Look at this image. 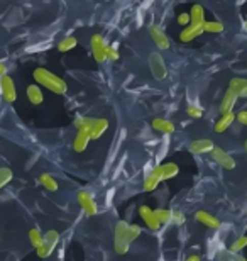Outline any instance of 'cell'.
Masks as SVG:
<instances>
[{"label": "cell", "mask_w": 247, "mask_h": 261, "mask_svg": "<svg viewBox=\"0 0 247 261\" xmlns=\"http://www.w3.org/2000/svg\"><path fill=\"white\" fill-rule=\"evenodd\" d=\"M33 76L39 87L48 88L49 92L56 93V95H63V93L68 92V83L61 76H58L56 73L46 70V68H36L33 71Z\"/></svg>", "instance_id": "1"}, {"label": "cell", "mask_w": 247, "mask_h": 261, "mask_svg": "<svg viewBox=\"0 0 247 261\" xmlns=\"http://www.w3.org/2000/svg\"><path fill=\"white\" fill-rule=\"evenodd\" d=\"M129 222L119 221L115 224V232H114V249L117 254H125L130 248L129 241Z\"/></svg>", "instance_id": "2"}, {"label": "cell", "mask_w": 247, "mask_h": 261, "mask_svg": "<svg viewBox=\"0 0 247 261\" xmlns=\"http://www.w3.org/2000/svg\"><path fill=\"white\" fill-rule=\"evenodd\" d=\"M60 232L54 231V229H51V231L44 232V239H43V244L36 249V254H38L39 258H48L52 254V251L56 249L58 243H60Z\"/></svg>", "instance_id": "3"}, {"label": "cell", "mask_w": 247, "mask_h": 261, "mask_svg": "<svg viewBox=\"0 0 247 261\" xmlns=\"http://www.w3.org/2000/svg\"><path fill=\"white\" fill-rule=\"evenodd\" d=\"M148 63H149V68H151L152 76H154L157 82L166 80V76H168V68H166L164 58L161 56V53H157V51H154V53H151V55H149V58H148Z\"/></svg>", "instance_id": "4"}, {"label": "cell", "mask_w": 247, "mask_h": 261, "mask_svg": "<svg viewBox=\"0 0 247 261\" xmlns=\"http://www.w3.org/2000/svg\"><path fill=\"white\" fill-rule=\"evenodd\" d=\"M90 46H92L93 58H95L97 63H105L108 60V44L105 43L103 36L93 34L90 39Z\"/></svg>", "instance_id": "5"}, {"label": "cell", "mask_w": 247, "mask_h": 261, "mask_svg": "<svg viewBox=\"0 0 247 261\" xmlns=\"http://www.w3.org/2000/svg\"><path fill=\"white\" fill-rule=\"evenodd\" d=\"M76 200H78V203H80V207L83 208V212H85L87 216H97V214H98V205H97L95 198H93V195L90 194V192H87V190L78 192Z\"/></svg>", "instance_id": "6"}, {"label": "cell", "mask_w": 247, "mask_h": 261, "mask_svg": "<svg viewBox=\"0 0 247 261\" xmlns=\"http://www.w3.org/2000/svg\"><path fill=\"white\" fill-rule=\"evenodd\" d=\"M0 92H2L4 100L7 103H14L17 100V90H15V83L9 75L0 76Z\"/></svg>", "instance_id": "7"}, {"label": "cell", "mask_w": 247, "mask_h": 261, "mask_svg": "<svg viewBox=\"0 0 247 261\" xmlns=\"http://www.w3.org/2000/svg\"><path fill=\"white\" fill-rule=\"evenodd\" d=\"M162 181V171H161V165L157 166H152L149 171H146V176H144V192H152L157 189V185H159Z\"/></svg>", "instance_id": "8"}, {"label": "cell", "mask_w": 247, "mask_h": 261, "mask_svg": "<svg viewBox=\"0 0 247 261\" xmlns=\"http://www.w3.org/2000/svg\"><path fill=\"white\" fill-rule=\"evenodd\" d=\"M149 34H151L152 41H154V44H156L157 49H161V51L170 49L171 41H170V38H168L166 33L161 28H157V25H151V28H149Z\"/></svg>", "instance_id": "9"}, {"label": "cell", "mask_w": 247, "mask_h": 261, "mask_svg": "<svg viewBox=\"0 0 247 261\" xmlns=\"http://www.w3.org/2000/svg\"><path fill=\"white\" fill-rule=\"evenodd\" d=\"M139 216L151 231H157V229L161 227V222L156 216V211H152L149 205H141L139 207Z\"/></svg>", "instance_id": "10"}, {"label": "cell", "mask_w": 247, "mask_h": 261, "mask_svg": "<svg viewBox=\"0 0 247 261\" xmlns=\"http://www.w3.org/2000/svg\"><path fill=\"white\" fill-rule=\"evenodd\" d=\"M212 158L215 160V163H218L224 170H234L235 168V160L230 156L227 151H224L222 148L215 146L212 151Z\"/></svg>", "instance_id": "11"}, {"label": "cell", "mask_w": 247, "mask_h": 261, "mask_svg": "<svg viewBox=\"0 0 247 261\" xmlns=\"http://www.w3.org/2000/svg\"><path fill=\"white\" fill-rule=\"evenodd\" d=\"M203 33H205L203 24H190V25H186V28L181 31L180 39L183 41V43H190V41L198 38V36H202Z\"/></svg>", "instance_id": "12"}, {"label": "cell", "mask_w": 247, "mask_h": 261, "mask_svg": "<svg viewBox=\"0 0 247 261\" xmlns=\"http://www.w3.org/2000/svg\"><path fill=\"white\" fill-rule=\"evenodd\" d=\"M90 141H92V136L87 129H78L75 141H73V149H75L76 153H83Z\"/></svg>", "instance_id": "13"}, {"label": "cell", "mask_w": 247, "mask_h": 261, "mask_svg": "<svg viewBox=\"0 0 247 261\" xmlns=\"http://www.w3.org/2000/svg\"><path fill=\"white\" fill-rule=\"evenodd\" d=\"M215 148V144L210 139H195L190 143V151L193 154H205V153H212Z\"/></svg>", "instance_id": "14"}, {"label": "cell", "mask_w": 247, "mask_h": 261, "mask_svg": "<svg viewBox=\"0 0 247 261\" xmlns=\"http://www.w3.org/2000/svg\"><path fill=\"white\" fill-rule=\"evenodd\" d=\"M237 92L232 90V88H229L227 92H225V95L222 98V103H220V112L222 114H229V112H232L234 111V107H235V102H237Z\"/></svg>", "instance_id": "15"}, {"label": "cell", "mask_w": 247, "mask_h": 261, "mask_svg": "<svg viewBox=\"0 0 247 261\" xmlns=\"http://www.w3.org/2000/svg\"><path fill=\"white\" fill-rule=\"evenodd\" d=\"M195 217L202 226H207L208 229H218L220 226H222L218 219L215 216H212V214H208L207 211H197Z\"/></svg>", "instance_id": "16"}, {"label": "cell", "mask_w": 247, "mask_h": 261, "mask_svg": "<svg viewBox=\"0 0 247 261\" xmlns=\"http://www.w3.org/2000/svg\"><path fill=\"white\" fill-rule=\"evenodd\" d=\"M107 129H108V121L105 117L92 119V126H90V136H92V139L102 138Z\"/></svg>", "instance_id": "17"}, {"label": "cell", "mask_w": 247, "mask_h": 261, "mask_svg": "<svg viewBox=\"0 0 247 261\" xmlns=\"http://www.w3.org/2000/svg\"><path fill=\"white\" fill-rule=\"evenodd\" d=\"M152 129L157 130V133L161 134H166L170 136L175 133V124H173L171 121H168V119H162V117H156L154 121H152Z\"/></svg>", "instance_id": "18"}, {"label": "cell", "mask_w": 247, "mask_h": 261, "mask_svg": "<svg viewBox=\"0 0 247 261\" xmlns=\"http://www.w3.org/2000/svg\"><path fill=\"white\" fill-rule=\"evenodd\" d=\"M237 119L234 112H229V114H222V117L218 119L217 122H215V133H225L230 126H232V122Z\"/></svg>", "instance_id": "19"}, {"label": "cell", "mask_w": 247, "mask_h": 261, "mask_svg": "<svg viewBox=\"0 0 247 261\" xmlns=\"http://www.w3.org/2000/svg\"><path fill=\"white\" fill-rule=\"evenodd\" d=\"M28 98L33 106H41L44 102V93L41 90V87L36 83V85H29L28 87Z\"/></svg>", "instance_id": "20"}, {"label": "cell", "mask_w": 247, "mask_h": 261, "mask_svg": "<svg viewBox=\"0 0 247 261\" xmlns=\"http://www.w3.org/2000/svg\"><path fill=\"white\" fill-rule=\"evenodd\" d=\"M191 24H205V9L200 4H195L190 10Z\"/></svg>", "instance_id": "21"}, {"label": "cell", "mask_w": 247, "mask_h": 261, "mask_svg": "<svg viewBox=\"0 0 247 261\" xmlns=\"http://www.w3.org/2000/svg\"><path fill=\"white\" fill-rule=\"evenodd\" d=\"M78 44V41L75 36H66L65 39H61L60 43H58V51H61V53H68V51L75 49Z\"/></svg>", "instance_id": "22"}, {"label": "cell", "mask_w": 247, "mask_h": 261, "mask_svg": "<svg viewBox=\"0 0 247 261\" xmlns=\"http://www.w3.org/2000/svg\"><path fill=\"white\" fill-rule=\"evenodd\" d=\"M161 171H162V180H170V178H175V176L180 173V168H178L176 163H164V165H161Z\"/></svg>", "instance_id": "23"}, {"label": "cell", "mask_w": 247, "mask_h": 261, "mask_svg": "<svg viewBox=\"0 0 247 261\" xmlns=\"http://www.w3.org/2000/svg\"><path fill=\"white\" fill-rule=\"evenodd\" d=\"M39 184L44 187L46 190H49V192H56L60 187H58V181L52 178V176L49 173H43L39 176Z\"/></svg>", "instance_id": "24"}, {"label": "cell", "mask_w": 247, "mask_h": 261, "mask_svg": "<svg viewBox=\"0 0 247 261\" xmlns=\"http://www.w3.org/2000/svg\"><path fill=\"white\" fill-rule=\"evenodd\" d=\"M156 216H157V219H159L161 226L173 224V211H170V208H157Z\"/></svg>", "instance_id": "25"}, {"label": "cell", "mask_w": 247, "mask_h": 261, "mask_svg": "<svg viewBox=\"0 0 247 261\" xmlns=\"http://www.w3.org/2000/svg\"><path fill=\"white\" fill-rule=\"evenodd\" d=\"M43 239H44V234L41 232L38 227H33L29 231V241H31V244H33L36 249H38L41 244H43Z\"/></svg>", "instance_id": "26"}, {"label": "cell", "mask_w": 247, "mask_h": 261, "mask_svg": "<svg viewBox=\"0 0 247 261\" xmlns=\"http://www.w3.org/2000/svg\"><path fill=\"white\" fill-rule=\"evenodd\" d=\"M14 178V171L7 168V166H4V168H0V190L4 189L5 185L9 184V181H12Z\"/></svg>", "instance_id": "27"}, {"label": "cell", "mask_w": 247, "mask_h": 261, "mask_svg": "<svg viewBox=\"0 0 247 261\" xmlns=\"http://www.w3.org/2000/svg\"><path fill=\"white\" fill-rule=\"evenodd\" d=\"M203 29H205V33L218 34V33H224V24L222 22H217V20H212V22H207V20H205Z\"/></svg>", "instance_id": "28"}, {"label": "cell", "mask_w": 247, "mask_h": 261, "mask_svg": "<svg viewBox=\"0 0 247 261\" xmlns=\"http://www.w3.org/2000/svg\"><path fill=\"white\" fill-rule=\"evenodd\" d=\"M245 85H247L245 78H232V80H230V87L229 88H232V90L237 92V95H240L242 90L245 88Z\"/></svg>", "instance_id": "29"}, {"label": "cell", "mask_w": 247, "mask_h": 261, "mask_svg": "<svg viewBox=\"0 0 247 261\" xmlns=\"http://www.w3.org/2000/svg\"><path fill=\"white\" fill-rule=\"evenodd\" d=\"M247 246V236H240L235 241L230 244V253H239Z\"/></svg>", "instance_id": "30"}, {"label": "cell", "mask_w": 247, "mask_h": 261, "mask_svg": "<svg viewBox=\"0 0 247 261\" xmlns=\"http://www.w3.org/2000/svg\"><path fill=\"white\" fill-rule=\"evenodd\" d=\"M186 114L191 119H202L203 117V109L200 106H197V103H191V106L186 107Z\"/></svg>", "instance_id": "31"}, {"label": "cell", "mask_w": 247, "mask_h": 261, "mask_svg": "<svg viewBox=\"0 0 247 261\" xmlns=\"http://www.w3.org/2000/svg\"><path fill=\"white\" fill-rule=\"evenodd\" d=\"M92 119H93V117H83V116L76 117V119H75V127H76V129H87L88 133H90Z\"/></svg>", "instance_id": "32"}, {"label": "cell", "mask_w": 247, "mask_h": 261, "mask_svg": "<svg viewBox=\"0 0 247 261\" xmlns=\"http://www.w3.org/2000/svg\"><path fill=\"white\" fill-rule=\"evenodd\" d=\"M141 234H143V229H141V226H138V224H130V226H129V241L134 243L135 239H139Z\"/></svg>", "instance_id": "33"}, {"label": "cell", "mask_w": 247, "mask_h": 261, "mask_svg": "<svg viewBox=\"0 0 247 261\" xmlns=\"http://www.w3.org/2000/svg\"><path fill=\"white\" fill-rule=\"evenodd\" d=\"M119 60V43H110L108 44V61H117Z\"/></svg>", "instance_id": "34"}, {"label": "cell", "mask_w": 247, "mask_h": 261, "mask_svg": "<svg viewBox=\"0 0 247 261\" xmlns=\"http://www.w3.org/2000/svg\"><path fill=\"white\" fill-rule=\"evenodd\" d=\"M185 221H186L185 214L180 211H173V224H175V226H183Z\"/></svg>", "instance_id": "35"}, {"label": "cell", "mask_w": 247, "mask_h": 261, "mask_svg": "<svg viewBox=\"0 0 247 261\" xmlns=\"http://www.w3.org/2000/svg\"><path fill=\"white\" fill-rule=\"evenodd\" d=\"M178 24H181L183 28H186V25L191 24V17L188 12H181L180 15H178Z\"/></svg>", "instance_id": "36"}, {"label": "cell", "mask_w": 247, "mask_h": 261, "mask_svg": "<svg viewBox=\"0 0 247 261\" xmlns=\"http://www.w3.org/2000/svg\"><path fill=\"white\" fill-rule=\"evenodd\" d=\"M237 121L240 124H244V126H247V111H240L237 114Z\"/></svg>", "instance_id": "37"}, {"label": "cell", "mask_w": 247, "mask_h": 261, "mask_svg": "<svg viewBox=\"0 0 247 261\" xmlns=\"http://www.w3.org/2000/svg\"><path fill=\"white\" fill-rule=\"evenodd\" d=\"M2 75H7V66H5V63L0 61V76Z\"/></svg>", "instance_id": "38"}, {"label": "cell", "mask_w": 247, "mask_h": 261, "mask_svg": "<svg viewBox=\"0 0 247 261\" xmlns=\"http://www.w3.org/2000/svg\"><path fill=\"white\" fill-rule=\"evenodd\" d=\"M185 261H202V259H200L198 254H190V256H188Z\"/></svg>", "instance_id": "39"}, {"label": "cell", "mask_w": 247, "mask_h": 261, "mask_svg": "<svg viewBox=\"0 0 247 261\" xmlns=\"http://www.w3.org/2000/svg\"><path fill=\"white\" fill-rule=\"evenodd\" d=\"M239 97H244V98L247 97V85H245V88H244V90H242V93H240Z\"/></svg>", "instance_id": "40"}, {"label": "cell", "mask_w": 247, "mask_h": 261, "mask_svg": "<svg viewBox=\"0 0 247 261\" xmlns=\"http://www.w3.org/2000/svg\"><path fill=\"white\" fill-rule=\"evenodd\" d=\"M244 148H245V153H247V139H245V143H244Z\"/></svg>", "instance_id": "41"}, {"label": "cell", "mask_w": 247, "mask_h": 261, "mask_svg": "<svg viewBox=\"0 0 247 261\" xmlns=\"http://www.w3.org/2000/svg\"><path fill=\"white\" fill-rule=\"evenodd\" d=\"M244 29L247 31V19H245V22H244Z\"/></svg>", "instance_id": "42"}]
</instances>
